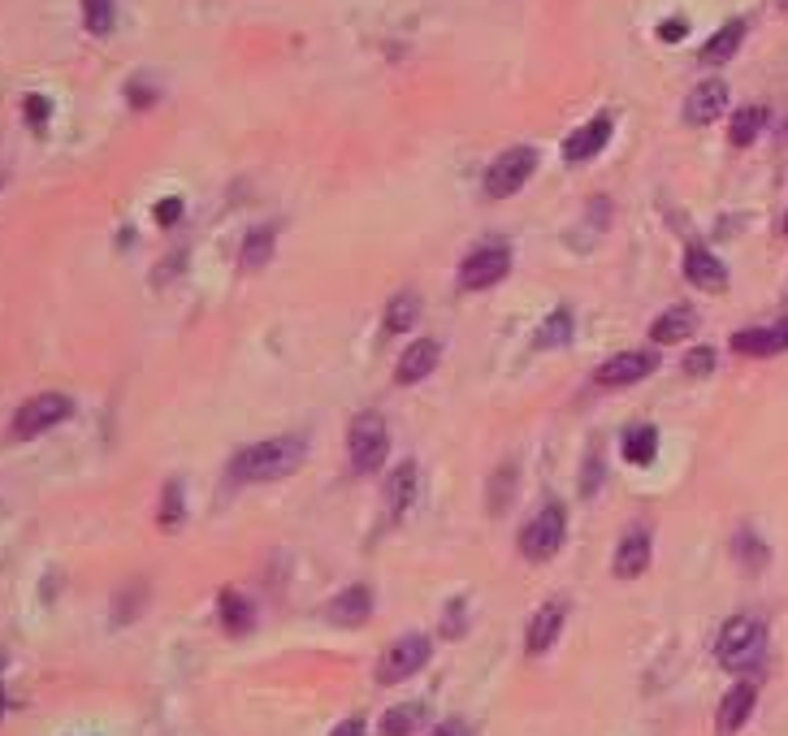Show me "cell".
Segmentation results:
<instances>
[{
  "label": "cell",
  "instance_id": "obj_20",
  "mask_svg": "<svg viewBox=\"0 0 788 736\" xmlns=\"http://www.w3.org/2000/svg\"><path fill=\"white\" fill-rule=\"evenodd\" d=\"M217 615H221V628H226V633H234V637H243V633H252V628H256L252 602H247L243 594H234V589H221Z\"/></svg>",
  "mask_w": 788,
  "mask_h": 736
},
{
  "label": "cell",
  "instance_id": "obj_9",
  "mask_svg": "<svg viewBox=\"0 0 788 736\" xmlns=\"http://www.w3.org/2000/svg\"><path fill=\"white\" fill-rule=\"evenodd\" d=\"M650 555H654V533L646 524H633V529L620 537V546H615L611 572L620 576V581H637V576L650 568Z\"/></svg>",
  "mask_w": 788,
  "mask_h": 736
},
{
  "label": "cell",
  "instance_id": "obj_23",
  "mask_svg": "<svg viewBox=\"0 0 788 736\" xmlns=\"http://www.w3.org/2000/svg\"><path fill=\"white\" fill-rule=\"evenodd\" d=\"M620 451H624L628 464H637V468L654 464V455H659V429H654V425H637V429H628Z\"/></svg>",
  "mask_w": 788,
  "mask_h": 736
},
{
  "label": "cell",
  "instance_id": "obj_39",
  "mask_svg": "<svg viewBox=\"0 0 788 736\" xmlns=\"http://www.w3.org/2000/svg\"><path fill=\"white\" fill-rule=\"evenodd\" d=\"M126 96H130V104H135V109H148V104L156 100V91H152V87H143V78H139V83H130V87H126Z\"/></svg>",
  "mask_w": 788,
  "mask_h": 736
},
{
  "label": "cell",
  "instance_id": "obj_36",
  "mask_svg": "<svg viewBox=\"0 0 788 736\" xmlns=\"http://www.w3.org/2000/svg\"><path fill=\"white\" fill-rule=\"evenodd\" d=\"M446 637H464V598L451 602V611H446V624H442Z\"/></svg>",
  "mask_w": 788,
  "mask_h": 736
},
{
  "label": "cell",
  "instance_id": "obj_17",
  "mask_svg": "<svg viewBox=\"0 0 788 736\" xmlns=\"http://www.w3.org/2000/svg\"><path fill=\"white\" fill-rule=\"evenodd\" d=\"M685 278L698 286V291H724L728 269H724V260L711 256L706 247H689V252H685Z\"/></svg>",
  "mask_w": 788,
  "mask_h": 736
},
{
  "label": "cell",
  "instance_id": "obj_5",
  "mask_svg": "<svg viewBox=\"0 0 788 736\" xmlns=\"http://www.w3.org/2000/svg\"><path fill=\"white\" fill-rule=\"evenodd\" d=\"M429 654H433V646L425 633H403L382 654V663H377V685H403L407 676H416L420 667L429 663Z\"/></svg>",
  "mask_w": 788,
  "mask_h": 736
},
{
  "label": "cell",
  "instance_id": "obj_27",
  "mask_svg": "<svg viewBox=\"0 0 788 736\" xmlns=\"http://www.w3.org/2000/svg\"><path fill=\"white\" fill-rule=\"evenodd\" d=\"M572 334H576L572 312H568V308H555V312H550V317L542 321V330H537V347H546V351L568 347V343H572Z\"/></svg>",
  "mask_w": 788,
  "mask_h": 736
},
{
  "label": "cell",
  "instance_id": "obj_4",
  "mask_svg": "<svg viewBox=\"0 0 788 736\" xmlns=\"http://www.w3.org/2000/svg\"><path fill=\"white\" fill-rule=\"evenodd\" d=\"M563 533H568V516H563L559 503H546L537 516L520 529V555L529 563H546L559 555L563 546Z\"/></svg>",
  "mask_w": 788,
  "mask_h": 736
},
{
  "label": "cell",
  "instance_id": "obj_19",
  "mask_svg": "<svg viewBox=\"0 0 788 736\" xmlns=\"http://www.w3.org/2000/svg\"><path fill=\"white\" fill-rule=\"evenodd\" d=\"M693 330H698V312H693L689 304H672L659 321L650 325V338H654L659 347H672V343H685Z\"/></svg>",
  "mask_w": 788,
  "mask_h": 736
},
{
  "label": "cell",
  "instance_id": "obj_18",
  "mask_svg": "<svg viewBox=\"0 0 788 736\" xmlns=\"http://www.w3.org/2000/svg\"><path fill=\"white\" fill-rule=\"evenodd\" d=\"M607 139H611V117L602 113V117H594V122H585L576 135H568V143H563V156L576 165V161H589V156H598L602 148H607Z\"/></svg>",
  "mask_w": 788,
  "mask_h": 736
},
{
  "label": "cell",
  "instance_id": "obj_14",
  "mask_svg": "<svg viewBox=\"0 0 788 736\" xmlns=\"http://www.w3.org/2000/svg\"><path fill=\"white\" fill-rule=\"evenodd\" d=\"M563 615H568V607H563V602L555 598V602H546V607L529 620V633H524V650H529V659H542V654L559 641Z\"/></svg>",
  "mask_w": 788,
  "mask_h": 736
},
{
  "label": "cell",
  "instance_id": "obj_24",
  "mask_svg": "<svg viewBox=\"0 0 788 736\" xmlns=\"http://www.w3.org/2000/svg\"><path fill=\"white\" fill-rule=\"evenodd\" d=\"M425 728V706L420 702H403V706H390L382 715V736H412Z\"/></svg>",
  "mask_w": 788,
  "mask_h": 736
},
{
  "label": "cell",
  "instance_id": "obj_45",
  "mask_svg": "<svg viewBox=\"0 0 788 736\" xmlns=\"http://www.w3.org/2000/svg\"><path fill=\"white\" fill-rule=\"evenodd\" d=\"M784 5H788V0H784Z\"/></svg>",
  "mask_w": 788,
  "mask_h": 736
},
{
  "label": "cell",
  "instance_id": "obj_25",
  "mask_svg": "<svg viewBox=\"0 0 788 736\" xmlns=\"http://www.w3.org/2000/svg\"><path fill=\"white\" fill-rule=\"evenodd\" d=\"M420 321V295L416 291H399L386 304V330L390 334H407Z\"/></svg>",
  "mask_w": 788,
  "mask_h": 736
},
{
  "label": "cell",
  "instance_id": "obj_33",
  "mask_svg": "<svg viewBox=\"0 0 788 736\" xmlns=\"http://www.w3.org/2000/svg\"><path fill=\"white\" fill-rule=\"evenodd\" d=\"M715 368V351L711 347H693L689 356H685V373L689 377H706Z\"/></svg>",
  "mask_w": 788,
  "mask_h": 736
},
{
  "label": "cell",
  "instance_id": "obj_13",
  "mask_svg": "<svg viewBox=\"0 0 788 736\" xmlns=\"http://www.w3.org/2000/svg\"><path fill=\"white\" fill-rule=\"evenodd\" d=\"M754 702H758V689L750 680H741V685H732L724 693V702H719V715H715V728L719 736H737L745 728V719L754 715Z\"/></svg>",
  "mask_w": 788,
  "mask_h": 736
},
{
  "label": "cell",
  "instance_id": "obj_30",
  "mask_svg": "<svg viewBox=\"0 0 788 736\" xmlns=\"http://www.w3.org/2000/svg\"><path fill=\"white\" fill-rule=\"evenodd\" d=\"M269 256H273V230L260 226L243 239V269H265Z\"/></svg>",
  "mask_w": 788,
  "mask_h": 736
},
{
  "label": "cell",
  "instance_id": "obj_16",
  "mask_svg": "<svg viewBox=\"0 0 788 736\" xmlns=\"http://www.w3.org/2000/svg\"><path fill=\"white\" fill-rule=\"evenodd\" d=\"M330 620L338 624V628H360L364 620L373 615V589L369 585H351V589H343L334 602H330Z\"/></svg>",
  "mask_w": 788,
  "mask_h": 736
},
{
  "label": "cell",
  "instance_id": "obj_37",
  "mask_svg": "<svg viewBox=\"0 0 788 736\" xmlns=\"http://www.w3.org/2000/svg\"><path fill=\"white\" fill-rule=\"evenodd\" d=\"M685 31H689L685 18H667V22L659 26V39H663V44H676V39H685Z\"/></svg>",
  "mask_w": 788,
  "mask_h": 736
},
{
  "label": "cell",
  "instance_id": "obj_40",
  "mask_svg": "<svg viewBox=\"0 0 788 736\" xmlns=\"http://www.w3.org/2000/svg\"><path fill=\"white\" fill-rule=\"evenodd\" d=\"M429 736H468V724L464 719H446V724H438Z\"/></svg>",
  "mask_w": 788,
  "mask_h": 736
},
{
  "label": "cell",
  "instance_id": "obj_7",
  "mask_svg": "<svg viewBox=\"0 0 788 736\" xmlns=\"http://www.w3.org/2000/svg\"><path fill=\"white\" fill-rule=\"evenodd\" d=\"M533 169H537V152L533 148H511V152H503L490 165V174H485V195H490V200H511V195H516L524 182L533 178Z\"/></svg>",
  "mask_w": 788,
  "mask_h": 736
},
{
  "label": "cell",
  "instance_id": "obj_41",
  "mask_svg": "<svg viewBox=\"0 0 788 736\" xmlns=\"http://www.w3.org/2000/svg\"><path fill=\"white\" fill-rule=\"evenodd\" d=\"M330 736H364V719H360V715H351V719H343V724H338Z\"/></svg>",
  "mask_w": 788,
  "mask_h": 736
},
{
  "label": "cell",
  "instance_id": "obj_8",
  "mask_svg": "<svg viewBox=\"0 0 788 736\" xmlns=\"http://www.w3.org/2000/svg\"><path fill=\"white\" fill-rule=\"evenodd\" d=\"M507 273H511V252L503 243L477 247V252L464 256V265H459V291H490Z\"/></svg>",
  "mask_w": 788,
  "mask_h": 736
},
{
  "label": "cell",
  "instance_id": "obj_21",
  "mask_svg": "<svg viewBox=\"0 0 788 736\" xmlns=\"http://www.w3.org/2000/svg\"><path fill=\"white\" fill-rule=\"evenodd\" d=\"M412 494H416V464L407 459V464H399L386 477V511L390 520H399L407 507H412Z\"/></svg>",
  "mask_w": 788,
  "mask_h": 736
},
{
  "label": "cell",
  "instance_id": "obj_35",
  "mask_svg": "<svg viewBox=\"0 0 788 736\" xmlns=\"http://www.w3.org/2000/svg\"><path fill=\"white\" fill-rule=\"evenodd\" d=\"M598 481H602V455L594 451V455H589V464H585V477H581V494L594 498L598 494Z\"/></svg>",
  "mask_w": 788,
  "mask_h": 736
},
{
  "label": "cell",
  "instance_id": "obj_2",
  "mask_svg": "<svg viewBox=\"0 0 788 736\" xmlns=\"http://www.w3.org/2000/svg\"><path fill=\"white\" fill-rule=\"evenodd\" d=\"M767 654V624L758 615H732V620L719 628L715 641V659L728 672H750V667L763 663Z\"/></svg>",
  "mask_w": 788,
  "mask_h": 736
},
{
  "label": "cell",
  "instance_id": "obj_1",
  "mask_svg": "<svg viewBox=\"0 0 788 736\" xmlns=\"http://www.w3.org/2000/svg\"><path fill=\"white\" fill-rule=\"evenodd\" d=\"M304 455H308V438H299V433L269 438V442H256V446H247V451L234 455L230 477L234 481H282L304 464Z\"/></svg>",
  "mask_w": 788,
  "mask_h": 736
},
{
  "label": "cell",
  "instance_id": "obj_28",
  "mask_svg": "<svg viewBox=\"0 0 788 736\" xmlns=\"http://www.w3.org/2000/svg\"><path fill=\"white\" fill-rule=\"evenodd\" d=\"M763 126H767V109H758V104H750V109H741L737 117H732V130H728V139L737 143V148H750V143L763 135Z\"/></svg>",
  "mask_w": 788,
  "mask_h": 736
},
{
  "label": "cell",
  "instance_id": "obj_15",
  "mask_svg": "<svg viewBox=\"0 0 788 736\" xmlns=\"http://www.w3.org/2000/svg\"><path fill=\"white\" fill-rule=\"evenodd\" d=\"M438 360H442V347L433 343V338H416L399 356V364H394V381H399V386H416V381H425L433 368H438Z\"/></svg>",
  "mask_w": 788,
  "mask_h": 736
},
{
  "label": "cell",
  "instance_id": "obj_11",
  "mask_svg": "<svg viewBox=\"0 0 788 736\" xmlns=\"http://www.w3.org/2000/svg\"><path fill=\"white\" fill-rule=\"evenodd\" d=\"M732 351H737V356H750V360L780 356V351H788V317L776 325H754V330L732 334Z\"/></svg>",
  "mask_w": 788,
  "mask_h": 736
},
{
  "label": "cell",
  "instance_id": "obj_29",
  "mask_svg": "<svg viewBox=\"0 0 788 736\" xmlns=\"http://www.w3.org/2000/svg\"><path fill=\"white\" fill-rule=\"evenodd\" d=\"M182 520H187V503H182V481H169L161 490V511H156V524H161L165 533L182 529Z\"/></svg>",
  "mask_w": 788,
  "mask_h": 736
},
{
  "label": "cell",
  "instance_id": "obj_38",
  "mask_svg": "<svg viewBox=\"0 0 788 736\" xmlns=\"http://www.w3.org/2000/svg\"><path fill=\"white\" fill-rule=\"evenodd\" d=\"M178 217H182V200H161V204H156V221H161V226H178Z\"/></svg>",
  "mask_w": 788,
  "mask_h": 736
},
{
  "label": "cell",
  "instance_id": "obj_26",
  "mask_svg": "<svg viewBox=\"0 0 788 736\" xmlns=\"http://www.w3.org/2000/svg\"><path fill=\"white\" fill-rule=\"evenodd\" d=\"M516 481H520V468L516 464H498L494 477H490V516H503L516 498Z\"/></svg>",
  "mask_w": 788,
  "mask_h": 736
},
{
  "label": "cell",
  "instance_id": "obj_3",
  "mask_svg": "<svg viewBox=\"0 0 788 736\" xmlns=\"http://www.w3.org/2000/svg\"><path fill=\"white\" fill-rule=\"evenodd\" d=\"M347 451H351V472H356V477H373V472L386 464L390 433H386L382 412H360L356 420H351Z\"/></svg>",
  "mask_w": 788,
  "mask_h": 736
},
{
  "label": "cell",
  "instance_id": "obj_12",
  "mask_svg": "<svg viewBox=\"0 0 788 736\" xmlns=\"http://www.w3.org/2000/svg\"><path fill=\"white\" fill-rule=\"evenodd\" d=\"M728 109V87L719 78H706L685 96V122L689 126H711L719 113Z\"/></svg>",
  "mask_w": 788,
  "mask_h": 736
},
{
  "label": "cell",
  "instance_id": "obj_10",
  "mask_svg": "<svg viewBox=\"0 0 788 736\" xmlns=\"http://www.w3.org/2000/svg\"><path fill=\"white\" fill-rule=\"evenodd\" d=\"M659 360L650 356V351H620V356H611L607 364H598L594 381L598 386H637L641 377H650Z\"/></svg>",
  "mask_w": 788,
  "mask_h": 736
},
{
  "label": "cell",
  "instance_id": "obj_22",
  "mask_svg": "<svg viewBox=\"0 0 788 736\" xmlns=\"http://www.w3.org/2000/svg\"><path fill=\"white\" fill-rule=\"evenodd\" d=\"M741 39H745V22L741 18L728 22V26H719V31L706 39V48H702V65H724V61H732V57H737V48H741Z\"/></svg>",
  "mask_w": 788,
  "mask_h": 736
},
{
  "label": "cell",
  "instance_id": "obj_44",
  "mask_svg": "<svg viewBox=\"0 0 788 736\" xmlns=\"http://www.w3.org/2000/svg\"><path fill=\"white\" fill-rule=\"evenodd\" d=\"M0 663H5V654H0Z\"/></svg>",
  "mask_w": 788,
  "mask_h": 736
},
{
  "label": "cell",
  "instance_id": "obj_32",
  "mask_svg": "<svg viewBox=\"0 0 788 736\" xmlns=\"http://www.w3.org/2000/svg\"><path fill=\"white\" fill-rule=\"evenodd\" d=\"M737 555H741V563H745V572H763V563H767V546L758 542V537H754L750 529H741V533H737Z\"/></svg>",
  "mask_w": 788,
  "mask_h": 736
},
{
  "label": "cell",
  "instance_id": "obj_42",
  "mask_svg": "<svg viewBox=\"0 0 788 736\" xmlns=\"http://www.w3.org/2000/svg\"><path fill=\"white\" fill-rule=\"evenodd\" d=\"M0 711H5V693H0Z\"/></svg>",
  "mask_w": 788,
  "mask_h": 736
},
{
  "label": "cell",
  "instance_id": "obj_43",
  "mask_svg": "<svg viewBox=\"0 0 788 736\" xmlns=\"http://www.w3.org/2000/svg\"><path fill=\"white\" fill-rule=\"evenodd\" d=\"M784 234H788V217H784Z\"/></svg>",
  "mask_w": 788,
  "mask_h": 736
},
{
  "label": "cell",
  "instance_id": "obj_6",
  "mask_svg": "<svg viewBox=\"0 0 788 736\" xmlns=\"http://www.w3.org/2000/svg\"><path fill=\"white\" fill-rule=\"evenodd\" d=\"M74 412V403L65 399V394H57V390H48V394H35V399H26L22 407H18V416H13V438H39L44 429H52V425H61L65 416Z\"/></svg>",
  "mask_w": 788,
  "mask_h": 736
},
{
  "label": "cell",
  "instance_id": "obj_34",
  "mask_svg": "<svg viewBox=\"0 0 788 736\" xmlns=\"http://www.w3.org/2000/svg\"><path fill=\"white\" fill-rule=\"evenodd\" d=\"M22 113H26V122H31L35 130H44L48 113H52V104H48L44 96H26V100H22Z\"/></svg>",
  "mask_w": 788,
  "mask_h": 736
},
{
  "label": "cell",
  "instance_id": "obj_31",
  "mask_svg": "<svg viewBox=\"0 0 788 736\" xmlns=\"http://www.w3.org/2000/svg\"><path fill=\"white\" fill-rule=\"evenodd\" d=\"M83 22L91 35H109L113 31V0H83Z\"/></svg>",
  "mask_w": 788,
  "mask_h": 736
}]
</instances>
